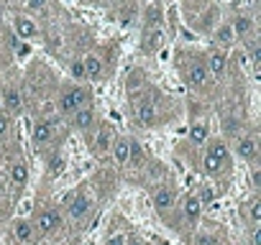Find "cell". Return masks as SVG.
Instances as JSON below:
<instances>
[{"mask_svg":"<svg viewBox=\"0 0 261 245\" xmlns=\"http://www.w3.org/2000/svg\"><path fill=\"white\" fill-rule=\"evenodd\" d=\"M144 245H149V242H144Z\"/></svg>","mask_w":261,"mask_h":245,"instance_id":"d590c367","label":"cell"},{"mask_svg":"<svg viewBox=\"0 0 261 245\" xmlns=\"http://www.w3.org/2000/svg\"><path fill=\"white\" fill-rule=\"evenodd\" d=\"M13 31H16V39L18 41H31V39H36L39 36V23H36V18H31V16H13Z\"/></svg>","mask_w":261,"mask_h":245,"instance_id":"e0dca14e","label":"cell"},{"mask_svg":"<svg viewBox=\"0 0 261 245\" xmlns=\"http://www.w3.org/2000/svg\"><path fill=\"white\" fill-rule=\"evenodd\" d=\"M248 245H261V225H251L248 230Z\"/></svg>","mask_w":261,"mask_h":245,"instance_id":"1f68e13d","label":"cell"},{"mask_svg":"<svg viewBox=\"0 0 261 245\" xmlns=\"http://www.w3.org/2000/svg\"><path fill=\"white\" fill-rule=\"evenodd\" d=\"M205 159H202V169L207 176L220 179L228 169H230V148L223 138H213L205 143Z\"/></svg>","mask_w":261,"mask_h":245,"instance_id":"6da1fadb","label":"cell"},{"mask_svg":"<svg viewBox=\"0 0 261 245\" xmlns=\"http://www.w3.org/2000/svg\"><path fill=\"white\" fill-rule=\"evenodd\" d=\"M85 105H92V92H90L85 84L69 82V84H64V87L59 89V95H57V110H59V115H64V117H69L72 112H77V110L85 107Z\"/></svg>","mask_w":261,"mask_h":245,"instance_id":"7a4b0ae2","label":"cell"},{"mask_svg":"<svg viewBox=\"0 0 261 245\" xmlns=\"http://www.w3.org/2000/svg\"><path fill=\"white\" fill-rule=\"evenodd\" d=\"M195 245H218V240H215L213 235H207V232H200V235L195 237Z\"/></svg>","mask_w":261,"mask_h":245,"instance_id":"d6a6232c","label":"cell"},{"mask_svg":"<svg viewBox=\"0 0 261 245\" xmlns=\"http://www.w3.org/2000/svg\"><path fill=\"white\" fill-rule=\"evenodd\" d=\"M230 26H233V34H236L238 41L246 44V41L256 39V21H253L251 13H236V18L230 21Z\"/></svg>","mask_w":261,"mask_h":245,"instance_id":"9a60e30c","label":"cell"},{"mask_svg":"<svg viewBox=\"0 0 261 245\" xmlns=\"http://www.w3.org/2000/svg\"><path fill=\"white\" fill-rule=\"evenodd\" d=\"M144 31H151V28H162L164 23V8L159 0H149V3L144 6Z\"/></svg>","mask_w":261,"mask_h":245,"instance_id":"d6986e66","label":"cell"},{"mask_svg":"<svg viewBox=\"0 0 261 245\" xmlns=\"http://www.w3.org/2000/svg\"><path fill=\"white\" fill-rule=\"evenodd\" d=\"M187 141H190L192 146H205V143L210 141V126H207V120H195V122H190Z\"/></svg>","mask_w":261,"mask_h":245,"instance_id":"603a6c76","label":"cell"},{"mask_svg":"<svg viewBox=\"0 0 261 245\" xmlns=\"http://www.w3.org/2000/svg\"><path fill=\"white\" fill-rule=\"evenodd\" d=\"M236 44H238V39H236V34H233L230 21H218V23L213 26V46H215V49H223V51H230Z\"/></svg>","mask_w":261,"mask_h":245,"instance_id":"4fadbf2b","label":"cell"},{"mask_svg":"<svg viewBox=\"0 0 261 245\" xmlns=\"http://www.w3.org/2000/svg\"><path fill=\"white\" fill-rule=\"evenodd\" d=\"M248 181H251L253 192H256V189L261 187V164H258V159L248 161Z\"/></svg>","mask_w":261,"mask_h":245,"instance_id":"f546056e","label":"cell"},{"mask_svg":"<svg viewBox=\"0 0 261 245\" xmlns=\"http://www.w3.org/2000/svg\"><path fill=\"white\" fill-rule=\"evenodd\" d=\"M105 245H125V235H123V232H113Z\"/></svg>","mask_w":261,"mask_h":245,"instance_id":"836d02e7","label":"cell"},{"mask_svg":"<svg viewBox=\"0 0 261 245\" xmlns=\"http://www.w3.org/2000/svg\"><path fill=\"white\" fill-rule=\"evenodd\" d=\"M13 131V117L6 112V110H0V141H6Z\"/></svg>","mask_w":261,"mask_h":245,"instance_id":"4dcf8cb0","label":"cell"},{"mask_svg":"<svg viewBox=\"0 0 261 245\" xmlns=\"http://www.w3.org/2000/svg\"><path fill=\"white\" fill-rule=\"evenodd\" d=\"M8 181H11L13 189H23V187L29 184V166H26V161H16V164L11 166Z\"/></svg>","mask_w":261,"mask_h":245,"instance_id":"cb8c5ba5","label":"cell"},{"mask_svg":"<svg viewBox=\"0 0 261 245\" xmlns=\"http://www.w3.org/2000/svg\"><path fill=\"white\" fill-rule=\"evenodd\" d=\"M54 133H57L54 120H49V117L34 120V126H31V143H34V148H46L49 143H54Z\"/></svg>","mask_w":261,"mask_h":245,"instance_id":"52a82bcc","label":"cell"},{"mask_svg":"<svg viewBox=\"0 0 261 245\" xmlns=\"http://www.w3.org/2000/svg\"><path fill=\"white\" fill-rule=\"evenodd\" d=\"M64 164H67L64 154H54V156L49 159V164H46V171H49V176H59V174L64 171Z\"/></svg>","mask_w":261,"mask_h":245,"instance_id":"f1b7e54d","label":"cell"},{"mask_svg":"<svg viewBox=\"0 0 261 245\" xmlns=\"http://www.w3.org/2000/svg\"><path fill=\"white\" fill-rule=\"evenodd\" d=\"M64 207H67V215H69L74 222H82V220L92 212V197L85 194V192H72Z\"/></svg>","mask_w":261,"mask_h":245,"instance_id":"ba28073f","label":"cell"},{"mask_svg":"<svg viewBox=\"0 0 261 245\" xmlns=\"http://www.w3.org/2000/svg\"><path fill=\"white\" fill-rule=\"evenodd\" d=\"M67 72H69V77H72V82H74V84L87 82V74H85V64H82V59H72V62H69V67H67Z\"/></svg>","mask_w":261,"mask_h":245,"instance_id":"4316f807","label":"cell"},{"mask_svg":"<svg viewBox=\"0 0 261 245\" xmlns=\"http://www.w3.org/2000/svg\"><path fill=\"white\" fill-rule=\"evenodd\" d=\"M8 232H11V240H13L16 245H34V242H36V230H34L31 220H26V217L11 220Z\"/></svg>","mask_w":261,"mask_h":245,"instance_id":"30bf717a","label":"cell"},{"mask_svg":"<svg viewBox=\"0 0 261 245\" xmlns=\"http://www.w3.org/2000/svg\"><path fill=\"white\" fill-rule=\"evenodd\" d=\"M31 225H34L36 235H54L62 227V215L57 209H41V212L34 215Z\"/></svg>","mask_w":261,"mask_h":245,"instance_id":"9c48e42d","label":"cell"},{"mask_svg":"<svg viewBox=\"0 0 261 245\" xmlns=\"http://www.w3.org/2000/svg\"><path fill=\"white\" fill-rule=\"evenodd\" d=\"M202 62H205V67H207V72H210L213 79H223L228 74V51L210 46L207 54L202 56Z\"/></svg>","mask_w":261,"mask_h":245,"instance_id":"8fae6325","label":"cell"},{"mask_svg":"<svg viewBox=\"0 0 261 245\" xmlns=\"http://www.w3.org/2000/svg\"><path fill=\"white\" fill-rule=\"evenodd\" d=\"M182 215H185V220L187 222H197L200 217H202V209H205V204L200 202V197H197V192H187L185 197H182Z\"/></svg>","mask_w":261,"mask_h":245,"instance_id":"ffe728a7","label":"cell"},{"mask_svg":"<svg viewBox=\"0 0 261 245\" xmlns=\"http://www.w3.org/2000/svg\"><path fill=\"white\" fill-rule=\"evenodd\" d=\"M128 154H130V138L128 136H115V141L110 146V154H108L113 159V164L123 169L128 164Z\"/></svg>","mask_w":261,"mask_h":245,"instance_id":"44dd1931","label":"cell"},{"mask_svg":"<svg viewBox=\"0 0 261 245\" xmlns=\"http://www.w3.org/2000/svg\"><path fill=\"white\" fill-rule=\"evenodd\" d=\"M82 64H85V74H87L90 82L102 79V74H105V59H102V54L92 51V54H87V56L82 59Z\"/></svg>","mask_w":261,"mask_h":245,"instance_id":"7402d4cb","label":"cell"},{"mask_svg":"<svg viewBox=\"0 0 261 245\" xmlns=\"http://www.w3.org/2000/svg\"><path fill=\"white\" fill-rule=\"evenodd\" d=\"M51 6V0H23V11H26V16H39V13H44L46 8Z\"/></svg>","mask_w":261,"mask_h":245,"instance_id":"83f0119b","label":"cell"},{"mask_svg":"<svg viewBox=\"0 0 261 245\" xmlns=\"http://www.w3.org/2000/svg\"><path fill=\"white\" fill-rule=\"evenodd\" d=\"M185 82L192 87V89H207L213 84V77L202 62V56H192L187 64H185Z\"/></svg>","mask_w":261,"mask_h":245,"instance_id":"5b68a950","label":"cell"},{"mask_svg":"<svg viewBox=\"0 0 261 245\" xmlns=\"http://www.w3.org/2000/svg\"><path fill=\"white\" fill-rule=\"evenodd\" d=\"M125 166H139L144 169L146 166V151L139 141H130V154H128V164Z\"/></svg>","mask_w":261,"mask_h":245,"instance_id":"484cf974","label":"cell"},{"mask_svg":"<svg viewBox=\"0 0 261 245\" xmlns=\"http://www.w3.org/2000/svg\"><path fill=\"white\" fill-rule=\"evenodd\" d=\"M134 120L139 128H154L159 122V107H156V100L151 95H139L134 97Z\"/></svg>","mask_w":261,"mask_h":245,"instance_id":"3957f363","label":"cell"},{"mask_svg":"<svg viewBox=\"0 0 261 245\" xmlns=\"http://www.w3.org/2000/svg\"><path fill=\"white\" fill-rule=\"evenodd\" d=\"M151 204L159 215H169L174 207H177V192L167 184H159L154 192H151Z\"/></svg>","mask_w":261,"mask_h":245,"instance_id":"7c38bea8","label":"cell"},{"mask_svg":"<svg viewBox=\"0 0 261 245\" xmlns=\"http://www.w3.org/2000/svg\"><path fill=\"white\" fill-rule=\"evenodd\" d=\"M113 141H115V131H113L110 122H97V128H95V131L87 136L90 154H92V156H97V159L108 156V154H110Z\"/></svg>","mask_w":261,"mask_h":245,"instance_id":"277c9868","label":"cell"},{"mask_svg":"<svg viewBox=\"0 0 261 245\" xmlns=\"http://www.w3.org/2000/svg\"><path fill=\"white\" fill-rule=\"evenodd\" d=\"M164 41H167L164 28H151V31H144V36H141V54H146V56L159 54V51H162V46H164Z\"/></svg>","mask_w":261,"mask_h":245,"instance_id":"ac0fdd59","label":"cell"},{"mask_svg":"<svg viewBox=\"0 0 261 245\" xmlns=\"http://www.w3.org/2000/svg\"><path fill=\"white\" fill-rule=\"evenodd\" d=\"M233 154L241 159V161H253V159H258V141H256V136L253 133H246V136H238L236 141H233Z\"/></svg>","mask_w":261,"mask_h":245,"instance_id":"5bb4252c","label":"cell"},{"mask_svg":"<svg viewBox=\"0 0 261 245\" xmlns=\"http://www.w3.org/2000/svg\"><path fill=\"white\" fill-rule=\"evenodd\" d=\"M246 220H248V225L261 222V199H258V194H256V192L246 199Z\"/></svg>","mask_w":261,"mask_h":245,"instance_id":"d4e9b609","label":"cell"},{"mask_svg":"<svg viewBox=\"0 0 261 245\" xmlns=\"http://www.w3.org/2000/svg\"><path fill=\"white\" fill-rule=\"evenodd\" d=\"M0 102H3V110H6L11 117L23 112V95H21V89H18L16 84H6V87H3Z\"/></svg>","mask_w":261,"mask_h":245,"instance_id":"2e32d148","label":"cell"},{"mask_svg":"<svg viewBox=\"0 0 261 245\" xmlns=\"http://www.w3.org/2000/svg\"><path fill=\"white\" fill-rule=\"evenodd\" d=\"M69 122H72V128L77 131V133H82L85 138L97 128V112H95V107L92 105H85V107H80L77 112H72L69 115Z\"/></svg>","mask_w":261,"mask_h":245,"instance_id":"8992f818","label":"cell"},{"mask_svg":"<svg viewBox=\"0 0 261 245\" xmlns=\"http://www.w3.org/2000/svg\"><path fill=\"white\" fill-rule=\"evenodd\" d=\"M125 245H144V240L139 235H125Z\"/></svg>","mask_w":261,"mask_h":245,"instance_id":"e575fe53","label":"cell"}]
</instances>
